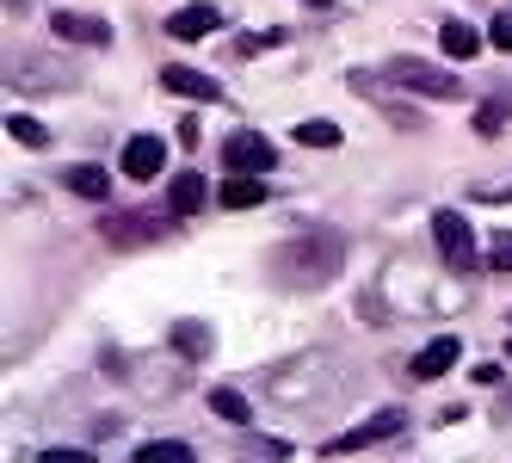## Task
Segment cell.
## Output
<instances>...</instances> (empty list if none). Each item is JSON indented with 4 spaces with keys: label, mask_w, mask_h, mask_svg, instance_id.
<instances>
[{
    "label": "cell",
    "mask_w": 512,
    "mask_h": 463,
    "mask_svg": "<svg viewBox=\"0 0 512 463\" xmlns=\"http://www.w3.org/2000/svg\"><path fill=\"white\" fill-rule=\"evenodd\" d=\"M346 266V241L334 229H309V235H290L272 247V284H284V291H321V284H334Z\"/></svg>",
    "instance_id": "obj_1"
},
{
    "label": "cell",
    "mask_w": 512,
    "mask_h": 463,
    "mask_svg": "<svg viewBox=\"0 0 512 463\" xmlns=\"http://www.w3.org/2000/svg\"><path fill=\"white\" fill-rule=\"evenodd\" d=\"M340 396H346V371L334 359H321V352H303V359H290V365H278L266 377V402L272 408L309 414V408H327V402H340Z\"/></svg>",
    "instance_id": "obj_2"
},
{
    "label": "cell",
    "mask_w": 512,
    "mask_h": 463,
    "mask_svg": "<svg viewBox=\"0 0 512 463\" xmlns=\"http://www.w3.org/2000/svg\"><path fill=\"white\" fill-rule=\"evenodd\" d=\"M383 81L408 87V93H420V99H463V87H457L451 68L420 62V56H389V62H383Z\"/></svg>",
    "instance_id": "obj_3"
},
{
    "label": "cell",
    "mask_w": 512,
    "mask_h": 463,
    "mask_svg": "<svg viewBox=\"0 0 512 463\" xmlns=\"http://www.w3.org/2000/svg\"><path fill=\"white\" fill-rule=\"evenodd\" d=\"M173 223L161 217V210H105L99 217V235L112 241V247H149V241H161Z\"/></svg>",
    "instance_id": "obj_4"
},
{
    "label": "cell",
    "mask_w": 512,
    "mask_h": 463,
    "mask_svg": "<svg viewBox=\"0 0 512 463\" xmlns=\"http://www.w3.org/2000/svg\"><path fill=\"white\" fill-rule=\"evenodd\" d=\"M432 241H438V260L445 266H457V272H469L475 260V235H469V223L457 217V210H432Z\"/></svg>",
    "instance_id": "obj_5"
},
{
    "label": "cell",
    "mask_w": 512,
    "mask_h": 463,
    "mask_svg": "<svg viewBox=\"0 0 512 463\" xmlns=\"http://www.w3.org/2000/svg\"><path fill=\"white\" fill-rule=\"evenodd\" d=\"M401 426H408V414H401V408H383V414H371L364 426H352V433H340L334 445H321V451H327V457H352V451L377 445V439H395Z\"/></svg>",
    "instance_id": "obj_6"
},
{
    "label": "cell",
    "mask_w": 512,
    "mask_h": 463,
    "mask_svg": "<svg viewBox=\"0 0 512 463\" xmlns=\"http://www.w3.org/2000/svg\"><path fill=\"white\" fill-rule=\"evenodd\" d=\"M81 68L75 62H7V87L13 93H38V87H75Z\"/></svg>",
    "instance_id": "obj_7"
},
{
    "label": "cell",
    "mask_w": 512,
    "mask_h": 463,
    "mask_svg": "<svg viewBox=\"0 0 512 463\" xmlns=\"http://www.w3.org/2000/svg\"><path fill=\"white\" fill-rule=\"evenodd\" d=\"M223 161H229V173H266V167L278 161V149H272L260 130H235V136L223 142Z\"/></svg>",
    "instance_id": "obj_8"
},
{
    "label": "cell",
    "mask_w": 512,
    "mask_h": 463,
    "mask_svg": "<svg viewBox=\"0 0 512 463\" xmlns=\"http://www.w3.org/2000/svg\"><path fill=\"white\" fill-rule=\"evenodd\" d=\"M50 25H56V38H62V44H93V50L112 44V25L93 19V13H56Z\"/></svg>",
    "instance_id": "obj_9"
},
{
    "label": "cell",
    "mask_w": 512,
    "mask_h": 463,
    "mask_svg": "<svg viewBox=\"0 0 512 463\" xmlns=\"http://www.w3.org/2000/svg\"><path fill=\"white\" fill-rule=\"evenodd\" d=\"M161 161H167L161 136H130V142H124V173H130V180H155Z\"/></svg>",
    "instance_id": "obj_10"
},
{
    "label": "cell",
    "mask_w": 512,
    "mask_h": 463,
    "mask_svg": "<svg viewBox=\"0 0 512 463\" xmlns=\"http://www.w3.org/2000/svg\"><path fill=\"white\" fill-rule=\"evenodd\" d=\"M216 25H223V13H216V7H210V0H198V7H179V13L167 19V31H173V38H179V44H192V38H210V31H216Z\"/></svg>",
    "instance_id": "obj_11"
},
{
    "label": "cell",
    "mask_w": 512,
    "mask_h": 463,
    "mask_svg": "<svg viewBox=\"0 0 512 463\" xmlns=\"http://www.w3.org/2000/svg\"><path fill=\"white\" fill-rule=\"evenodd\" d=\"M457 352H463V346H457L451 334H438V340H426V346L414 352V377H420V383H432V377H445V371L457 365Z\"/></svg>",
    "instance_id": "obj_12"
},
{
    "label": "cell",
    "mask_w": 512,
    "mask_h": 463,
    "mask_svg": "<svg viewBox=\"0 0 512 463\" xmlns=\"http://www.w3.org/2000/svg\"><path fill=\"white\" fill-rule=\"evenodd\" d=\"M161 87L167 93H186V99H223V87H216L210 75H198V68H186V62H167L161 68Z\"/></svg>",
    "instance_id": "obj_13"
},
{
    "label": "cell",
    "mask_w": 512,
    "mask_h": 463,
    "mask_svg": "<svg viewBox=\"0 0 512 463\" xmlns=\"http://www.w3.org/2000/svg\"><path fill=\"white\" fill-rule=\"evenodd\" d=\"M216 198H223V210H253V204H266L272 192L260 186V173H229V180H223V192H216Z\"/></svg>",
    "instance_id": "obj_14"
},
{
    "label": "cell",
    "mask_w": 512,
    "mask_h": 463,
    "mask_svg": "<svg viewBox=\"0 0 512 463\" xmlns=\"http://www.w3.org/2000/svg\"><path fill=\"white\" fill-rule=\"evenodd\" d=\"M204 180H198V173H173V186H167V204H173V217H198V210H204Z\"/></svg>",
    "instance_id": "obj_15"
},
{
    "label": "cell",
    "mask_w": 512,
    "mask_h": 463,
    "mask_svg": "<svg viewBox=\"0 0 512 463\" xmlns=\"http://www.w3.org/2000/svg\"><path fill=\"white\" fill-rule=\"evenodd\" d=\"M438 50H445L451 62H469V56H482V31L463 25V19H451L445 31H438Z\"/></svg>",
    "instance_id": "obj_16"
},
{
    "label": "cell",
    "mask_w": 512,
    "mask_h": 463,
    "mask_svg": "<svg viewBox=\"0 0 512 463\" xmlns=\"http://www.w3.org/2000/svg\"><path fill=\"white\" fill-rule=\"evenodd\" d=\"M62 186L75 192V198H93V204H99V198H112V180H105V167H87V161H81V167H68V173H62Z\"/></svg>",
    "instance_id": "obj_17"
},
{
    "label": "cell",
    "mask_w": 512,
    "mask_h": 463,
    "mask_svg": "<svg viewBox=\"0 0 512 463\" xmlns=\"http://www.w3.org/2000/svg\"><path fill=\"white\" fill-rule=\"evenodd\" d=\"M210 414H223L229 426H247L253 420V402L241 396V389H210Z\"/></svg>",
    "instance_id": "obj_18"
},
{
    "label": "cell",
    "mask_w": 512,
    "mask_h": 463,
    "mask_svg": "<svg viewBox=\"0 0 512 463\" xmlns=\"http://www.w3.org/2000/svg\"><path fill=\"white\" fill-rule=\"evenodd\" d=\"M7 136L25 142V149H50V130L31 118V112H7Z\"/></svg>",
    "instance_id": "obj_19"
},
{
    "label": "cell",
    "mask_w": 512,
    "mask_h": 463,
    "mask_svg": "<svg viewBox=\"0 0 512 463\" xmlns=\"http://www.w3.org/2000/svg\"><path fill=\"white\" fill-rule=\"evenodd\" d=\"M173 346L186 352V359H204V352L216 346V334H210L204 322H179V328H173Z\"/></svg>",
    "instance_id": "obj_20"
},
{
    "label": "cell",
    "mask_w": 512,
    "mask_h": 463,
    "mask_svg": "<svg viewBox=\"0 0 512 463\" xmlns=\"http://www.w3.org/2000/svg\"><path fill=\"white\" fill-rule=\"evenodd\" d=\"M297 142H303V149H340V124H327V118H303V124H297Z\"/></svg>",
    "instance_id": "obj_21"
},
{
    "label": "cell",
    "mask_w": 512,
    "mask_h": 463,
    "mask_svg": "<svg viewBox=\"0 0 512 463\" xmlns=\"http://www.w3.org/2000/svg\"><path fill=\"white\" fill-rule=\"evenodd\" d=\"M136 463H192L186 439H161V445H136Z\"/></svg>",
    "instance_id": "obj_22"
},
{
    "label": "cell",
    "mask_w": 512,
    "mask_h": 463,
    "mask_svg": "<svg viewBox=\"0 0 512 463\" xmlns=\"http://www.w3.org/2000/svg\"><path fill=\"white\" fill-rule=\"evenodd\" d=\"M506 118H512V93H494L482 112H475V130H482V136H500V124H506Z\"/></svg>",
    "instance_id": "obj_23"
},
{
    "label": "cell",
    "mask_w": 512,
    "mask_h": 463,
    "mask_svg": "<svg viewBox=\"0 0 512 463\" xmlns=\"http://www.w3.org/2000/svg\"><path fill=\"white\" fill-rule=\"evenodd\" d=\"M272 44H284V31H247V38H235V56H260Z\"/></svg>",
    "instance_id": "obj_24"
},
{
    "label": "cell",
    "mask_w": 512,
    "mask_h": 463,
    "mask_svg": "<svg viewBox=\"0 0 512 463\" xmlns=\"http://www.w3.org/2000/svg\"><path fill=\"white\" fill-rule=\"evenodd\" d=\"M488 266L494 272H512V235H494L488 241Z\"/></svg>",
    "instance_id": "obj_25"
},
{
    "label": "cell",
    "mask_w": 512,
    "mask_h": 463,
    "mask_svg": "<svg viewBox=\"0 0 512 463\" xmlns=\"http://www.w3.org/2000/svg\"><path fill=\"white\" fill-rule=\"evenodd\" d=\"M488 38H494V50H512V13H494V25H488Z\"/></svg>",
    "instance_id": "obj_26"
},
{
    "label": "cell",
    "mask_w": 512,
    "mask_h": 463,
    "mask_svg": "<svg viewBox=\"0 0 512 463\" xmlns=\"http://www.w3.org/2000/svg\"><path fill=\"white\" fill-rule=\"evenodd\" d=\"M247 451H253V457H290L284 439H260V445H247Z\"/></svg>",
    "instance_id": "obj_27"
},
{
    "label": "cell",
    "mask_w": 512,
    "mask_h": 463,
    "mask_svg": "<svg viewBox=\"0 0 512 463\" xmlns=\"http://www.w3.org/2000/svg\"><path fill=\"white\" fill-rule=\"evenodd\" d=\"M475 198H482V204H512V186H482Z\"/></svg>",
    "instance_id": "obj_28"
},
{
    "label": "cell",
    "mask_w": 512,
    "mask_h": 463,
    "mask_svg": "<svg viewBox=\"0 0 512 463\" xmlns=\"http://www.w3.org/2000/svg\"><path fill=\"white\" fill-rule=\"evenodd\" d=\"M303 7H309V13H334V0H303Z\"/></svg>",
    "instance_id": "obj_29"
},
{
    "label": "cell",
    "mask_w": 512,
    "mask_h": 463,
    "mask_svg": "<svg viewBox=\"0 0 512 463\" xmlns=\"http://www.w3.org/2000/svg\"><path fill=\"white\" fill-rule=\"evenodd\" d=\"M7 13H25V0H7Z\"/></svg>",
    "instance_id": "obj_30"
},
{
    "label": "cell",
    "mask_w": 512,
    "mask_h": 463,
    "mask_svg": "<svg viewBox=\"0 0 512 463\" xmlns=\"http://www.w3.org/2000/svg\"><path fill=\"white\" fill-rule=\"evenodd\" d=\"M506 352H512V340H506Z\"/></svg>",
    "instance_id": "obj_31"
}]
</instances>
